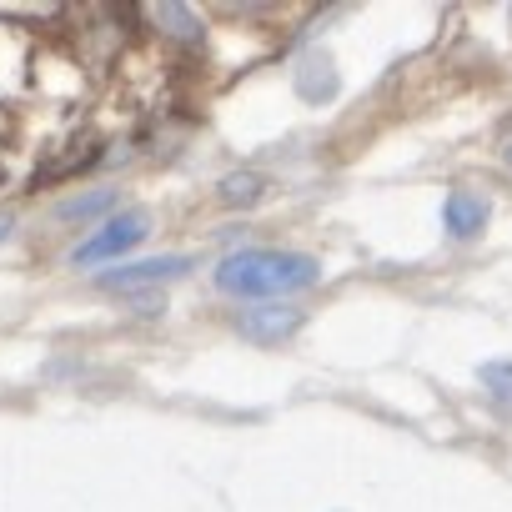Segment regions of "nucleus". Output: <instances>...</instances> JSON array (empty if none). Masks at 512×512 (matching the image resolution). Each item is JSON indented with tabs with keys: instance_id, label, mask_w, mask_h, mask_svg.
Masks as SVG:
<instances>
[{
	"instance_id": "f257e3e1",
	"label": "nucleus",
	"mask_w": 512,
	"mask_h": 512,
	"mask_svg": "<svg viewBox=\"0 0 512 512\" xmlns=\"http://www.w3.org/2000/svg\"><path fill=\"white\" fill-rule=\"evenodd\" d=\"M322 282V262L307 251H277V246H251L231 251L216 267V287L231 297H292Z\"/></svg>"
},
{
	"instance_id": "9b49d317",
	"label": "nucleus",
	"mask_w": 512,
	"mask_h": 512,
	"mask_svg": "<svg viewBox=\"0 0 512 512\" xmlns=\"http://www.w3.org/2000/svg\"><path fill=\"white\" fill-rule=\"evenodd\" d=\"M11 226H16V216H11V211H0V241L11 236Z\"/></svg>"
},
{
	"instance_id": "9d476101",
	"label": "nucleus",
	"mask_w": 512,
	"mask_h": 512,
	"mask_svg": "<svg viewBox=\"0 0 512 512\" xmlns=\"http://www.w3.org/2000/svg\"><path fill=\"white\" fill-rule=\"evenodd\" d=\"M477 377H482V387H487L497 402H512V362H482Z\"/></svg>"
},
{
	"instance_id": "20e7f679",
	"label": "nucleus",
	"mask_w": 512,
	"mask_h": 512,
	"mask_svg": "<svg viewBox=\"0 0 512 512\" xmlns=\"http://www.w3.org/2000/svg\"><path fill=\"white\" fill-rule=\"evenodd\" d=\"M302 322H307L302 307H277V302H267V307L241 312V317H236V332H241L246 342H256V347H277V342H287Z\"/></svg>"
},
{
	"instance_id": "0eeeda50",
	"label": "nucleus",
	"mask_w": 512,
	"mask_h": 512,
	"mask_svg": "<svg viewBox=\"0 0 512 512\" xmlns=\"http://www.w3.org/2000/svg\"><path fill=\"white\" fill-rule=\"evenodd\" d=\"M216 196H221V206L246 211V206H256V201L267 196V176H262V171H231V176H221Z\"/></svg>"
},
{
	"instance_id": "1a4fd4ad",
	"label": "nucleus",
	"mask_w": 512,
	"mask_h": 512,
	"mask_svg": "<svg viewBox=\"0 0 512 512\" xmlns=\"http://www.w3.org/2000/svg\"><path fill=\"white\" fill-rule=\"evenodd\" d=\"M116 191H91V196H71V201H61L56 206V216L61 221H91V216H101V211H116Z\"/></svg>"
},
{
	"instance_id": "39448f33",
	"label": "nucleus",
	"mask_w": 512,
	"mask_h": 512,
	"mask_svg": "<svg viewBox=\"0 0 512 512\" xmlns=\"http://www.w3.org/2000/svg\"><path fill=\"white\" fill-rule=\"evenodd\" d=\"M337 61L327 56V51H307L302 61H297V96L302 101H312V106H322V101H332L337 96Z\"/></svg>"
},
{
	"instance_id": "f03ea898",
	"label": "nucleus",
	"mask_w": 512,
	"mask_h": 512,
	"mask_svg": "<svg viewBox=\"0 0 512 512\" xmlns=\"http://www.w3.org/2000/svg\"><path fill=\"white\" fill-rule=\"evenodd\" d=\"M146 236H151V211H146V206H121L116 216L101 221V231H91V236L71 251V262H76V267L116 262V256H126V251L141 246Z\"/></svg>"
},
{
	"instance_id": "7ed1b4c3",
	"label": "nucleus",
	"mask_w": 512,
	"mask_h": 512,
	"mask_svg": "<svg viewBox=\"0 0 512 512\" xmlns=\"http://www.w3.org/2000/svg\"><path fill=\"white\" fill-rule=\"evenodd\" d=\"M191 272V256H151V262H131V267H111L96 282L106 292H141V287H161Z\"/></svg>"
},
{
	"instance_id": "6e6552de",
	"label": "nucleus",
	"mask_w": 512,
	"mask_h": 512,
	"mask_svg": "<svg viewBox=\"0 0 512 512\" xmlns=\"http://www.w3.org/2000/svg\"><path fill=\"white\" fill-rule=\"evenodd\" d=\"M151 21L171 36V41H201V21H196V11H186V6H151Z\"/></svg>"
},
{
	"instance_id": "f8f14e48",
	"label": "nucleus",
	"mask_w": 512,
	"mask_h": 512,
	"mask_svg": "<svg viewBox=\"0 0 512 512\" xmlns=\"http://www.w3.org/2000/svg\"><path fill=\"white\" fill-rule=\"evenodd\" d=\"M502 156H507V161H512V141H507V151H502Z\"/></svg>"
},
{
	"instance_id": "423d86ee",
	"label": "nucleus",
	"mask_w": 512,
	"mask_h": 512,
	"mask_svg": "<svg viewBox=\"0 0 512 512\" xmlns=\"http://www.w3.org/2000/svg\"><path fill=\"white\" fill-rule=\"evenodd\" d=\"M487 216H492V211H487V201H482L477 191H462V186H457V191H447V201H442V226H447L457 241L477 236V231L487 226Z\"/></svg>"
}]
</instances>
